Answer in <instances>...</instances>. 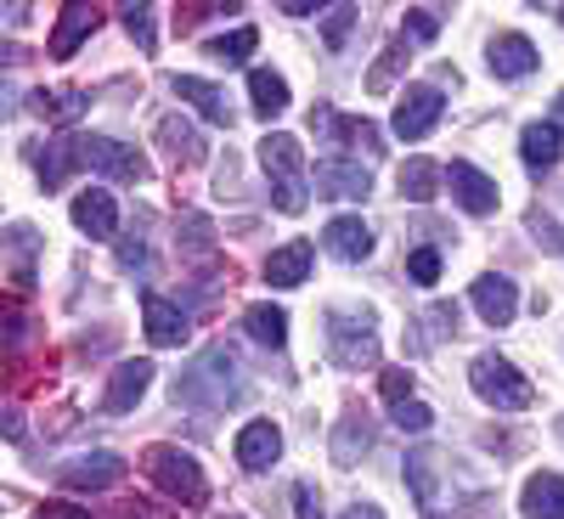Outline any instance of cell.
Wrapping results in <instances>:
<instances>
[{
	"label": "cell",
	"mask_w": 564,
	"mask_h": 519,
	"mask_svg": "<svg viewBox=\"0 0 564 519\" xmlns=\"http://www.w3.org/2000/svg\"><path fill=\"white\" fill-rule=\"evenodd\" d=\"M254 45H260V34H254V29H238V34L209 40V57H215V63H226V68H238V63L254 52Z\"/></svg>",
	"instance_id": "31"
},
{
	"label": "cell",
	"mask_w": 564,
	"mask_h": 519,
	"mask_svg": "<svg viewBox=\"0 0 564 519\" xmlns=\"http://www.w3.org/2000/svg\"><path fill=\"white\" fill-rule=\"evenodd\" d=\"M119 480H124V463H119L113 452H90V457L63 463V486H68V491H108V486H119Z\"/></svg>",
	"instance_id": "9"
},
{
	"label": "cell",
	"mask_w": 564,
	"mask_h": 519,
	"mask_svg": "<svg viewBox=\"0 0 564 519\" xmlns=\"http://www.w3.org/2000/svg\"><path fill=\"white\" fill-rule=\"evenodd\" d=\"M446 181H452V198H457L468 215H491L497 198H502V193H497V181H491L486 170H475V164H463V159L446 170Z\"/></svg>",
	"instance_id": "10"
},
{
	"label": "cell",
	"mask_w": 564,
	"mask_h": 519,
	"mask_svg": "<svg viewBox=\"0 0 564 519\" xmlns=\"http://www.w3.org/2000/svg\"><path fill=\"white\" fill-rule=\"evenodd\" d=\"M12 113V97H7V90H0V119H7Z\"/></svg>",
	"instance_id": "51"
},
{
	"label": "cell",
	"mask_w": 564,
	"mask_h": 519,
	"mask_svg": "<svg viewBox=\"0 0 564 519\" xmlns=\"http://www.w3.org/2000/svg\"><path fill=\"white\" fill-rule=\"evenodd\" d=\"M558 18H564V7H558Z\"/></svg>",
	"instance_id": "53"
},
{
	"label": "cell",
	"mask_w": 564,
	"mask_h": 519,
	"mask_svg": "<svg viewBox=\"0 0 564 519\" xmlns=\"http://www.w3.org/2000/svg\"><path fill=\"white\" fill-rule=\"evenodd\" d=\"M141 468L153 475V486L159 491H170L175 502H186V508H198L204 497H209V480H204V468H198V457L193 452H181V446H148L141 452Z\"/></svg>",
	"instance_id": "2"
},
{
	"label": "cell",
	"mask_w": 564,
	"mask_h": 519,
	"mask_svg": "<svg viewBox=\"0 0 564 519\" xmlns=\"http://www.w3.org/2000/svg\"><path fill=\"white\" fill-rule=\"evenodd\" d=\"M238 356H231L226 345H209L193 367L175 379V401H186V407H204V412H220L226 401H238L243 396V379H238Z\"/></svg>",
	"instance_id": "1"
},
{
	"label": "cell",
	"mask_w": 564,
	"mask_h": 519,
	"mask_svg": "<svg viewBox=\"0 0 564 519\" xmlns=\"http://www.w3.org/2000/svg\"><path fill=\"white\" fill-rule=\"evenodd\" d=\"M441 181H446V170L430 164V159H406V164H401V193H406L412 204H430V198L441 193Z\"/></svg>",
	"instance_id": "25"
},
{
	"label": "cell",
	"mask_w": 564,
	"mask_h": 519,
	"mask_svg": "<svg viewBox=\"0 0 564 519\" xmlns=\"http://www.w3.org/2000/svg\"><path fill=\"white\" fill-rule=\"evenodd\" d=\"M311 244L305 238H294V244H282L271 260H265V282H271V289H300V282L311 277Z\"/></svg>",
	"instance_id": "19"
},
{
	"label": "cell",
	"mask_w": 564,
	"mask_h": 519,
	"mask_svg": "<svg viewBox=\"0 0 564 519\" xmlns=\"http://www.w3.org/2000/svg\"><path fill=\"white\" fill-rule=\"evenodd\" d=\"M18 63H29V52L12 45V40H0V68H18Z\"/></svg>",
	"instance_id": "48"
},
{
	"label": "cell",
	"mask_w": 564,
	"mask_h": 519,
	"mask_svg": "<svg viewBox=\"0 0 564 519\" xmlns=\"http://www.w3.org/2000/svg\"><path fill=\"white\" fill-rule=\"evenodd\" d=\"M0 435H7V441H23V423H18V412H0Z\"/></svg>",
	"instance_id": "49"
},
{
	"label": "cell",
	"mask_w": 564,
	"mask_h": 519,
	"mask_svg": "<svg viewBox=\"0 0 564 519\" xmlns=\"http://www.w3.org/2000/svg\"><path fill=\"white\" fill-rule=\"evenodd\" d=\"M141 327H148V339L159 350H170V345H181L186 334H193V327H186V311L170 305L164 294H141Z\"/></svg>",
	"instance_id": "11"
},
{
	"label": "cell",
	"mask_w": 564,
	"mask_h": 519,
	"mask_svg": "<svg viewBox=\"0 0 564 519\" xmlns=\"http://www.w3.org/2000/svg\"><path fill=\"white\" fill-rule=\"evenodd\" d=\"M345 519H384V508H372V502H356V508H345Z\"/></svg>",
	"instance_id": "50"
},
{
	"label": "cell",
	"mask_w": 564,
	"mask_h": 519,
	"mask_svg": "<svg viewBox=\"0 0 564 519\" xmlns=\"http://www.w3.org/2000/svg\"><path fill=\"white\" fill-rule=\"evenodd\" d=\"M260 164L265 175H276V209L282 215H300L305 209V153H300V141L294 136H265L260 141Z\"/></svg>",
	"instance_id": "3"
},
{
	"label": "cell",
	"mask_w": 564,
	"mask_h": 519,
	"mask_svg": "<svg viewBox=\"0 0 564 519\" xmlns=\"http://www.w3.org/2000/svg\"><path fill=\"white\" fill-rule=\"evenodd\" d=\"M282 457V435H276V423L271 418H254L238 430V463L249 468V475H260V468H271Z\"/></svg>",
	"instance_id": "14"
},
{
	"label": "cell",
	"mask_w": 564,
	"mask_h": 519,
	"mask_svg": "<svg viewBox=\"0 0 564 519\" xmlns=\"http://www.w3.org/2000/svg\"><path fill=\"white\" fill-rule=\"evenodd\" d=\"M294 519H322V497H316L305 480L294 486Z\"/></svg>",
	"instance_id": "43"
},
{
	"label": "cell",
	"mask_w": 564,
	"mask_h": 519,
	"mask_svg": "<svg viewBox=\"0 0 564 519\" xmlns=\"http://www.w3.org/2000/svg\"><path fill=\"white\" fill-rule=\"evenodd\" d=\"M148 385H153V361H119V367L108 372L102 407H108V412H130L141 396H148Z\"/></svg>",
	"instance_id": "15"
},
{
	"label": "cell",
	"mask_w": 564,
	"mask_h": 519,
	"mask_svg": "<svg viewBox=\"0 0 564 519\" xmlns=\"http://www.w3.org/2000/svg\"><path fill=\"white\" fill-rule=\"evenodd\" d=\"M536 45L525 40V34H497L491 40V74L497 79H525V74H536Z\"/></svg>",
	"instance_id": "16"
},
{
	"label": "cell",
	"mask_w": 564,
	"mask_h": 519,
	"mask_svg": "<svg viewBox=\"0 0 564 519\" xmlns=\"http://www.w3.org/2000/svg\"><path fill=\"white\" fill-rule=\"evenodd\" d=\"M243 327H249V339H260V345H271V350L289 345V311H282V305H249Z\"/></svg>",
	"instance_id": "24"
},
{
	"label": "cell",
	"mask_w": 564,
	"mask_h": 519,
	"mask_svg": "<svg viewBox=\"0 0 564 519\" xmlns=\"http://www.w3.org/2000/svg\"><path fill=\"white\" fill-rule=\"evenodd\" d=\"M379 390H384V401H390V407H401V401H412V372H406V367H395V372H384V385H379Z\"/></svg>",
	"instance_id": "41"
},
{
	"label": "cell",
	"mask_w": 564,
	"mask_h": 519,
	"mask_svg": "<svg viewBox=\"0 0 564 519\" xmlns=\"http://www.w3.org/2000/svg\"><path fill=\"white\" fill-rule=\"evenodd\" d=\"M119 266H130V271L148 266V249H141V238H135V244H119Z\"/></svg>",
	"instance_id": "46"
},
{
	"label": "cell",
	"mask_w": 564,
	"mask_h": 519,
	"mask_svg": "<svg viewBox=\"0 0 564 519\" xmlns=\"http://www.w3.org/2000/svg\"><path fill=\"white\" fill-rule=\"evenodd\" d=\"M322 125L334 130L339 141H350V148H379V130H372L367 119H334V113H322Z\"/></svg>",
	"instance_id": "33"
},
{
	"label": "cell",
	"mask_w": 564,
	"mask_h": 519,
	"mask_svg": "<svg viewBox=\"0 0 564 519\" xmlns=\"http://www.w3.org/2000/svg\"><path fill=\"white\" fill-rule=\"evenodd\" d=\"M40 519H90V508H74V502H45Z\"/></svg>",
	"instance_id": "45"
},
{
	"label": "cell",
	"mask_w": 564,
	"mask_h": 519,
	"mask_svg": "<svg viewBox=\"0 0 564 519\" xmlns=\"http://www.w3.org/2000/svg\"><path fill=\"white\" fill-rule=\"evenodd\" d=\"M435 463H441V457H430V452L406 457V480H412V497H417V508H430V502H435Z\"/></svg>",
	"instance_id": "32"
},
{
	"label": "cell",
	"mask_w": 564,
	"mask_h": 519,
	"mask_svg": "<svg viewBox=\"0 0 564 519\" xmlns=\"http://www.w3.org/2000/svg\"><path fill=\"white\" fill-rule=\"evenodd\" d=\"M468 385H475V396L497 412H520L531 407V379L513 361L502 356H475V367H468Z\"/></svg>",
	"instance_id": "4"
},
{
	"label": "cell",
	"mask_w": 564,
	"mask_h": 519,
	"mask_svg": "<svg viewBox=\"0 0 564 519\" xmlns=\"http://www.w3.org/2000/svg\"><path fill=\"white\" fill-rule=\"evenodd\" d=\"M531 226H536V238H542L553 255H564V226H558L553 215H542V209H536V215H531Z\"/></svg>",
	"instance_id": "42"
},
{
	"label": "cell",
	"mask_w": 564,
	"mask_h": 519,
	"mask_svg": "<svg viewBox=\"0 0 564 519\" xmlns=\"http://www.w3.org/2000/svg\"><path fill=\"white\" fill-rule=\"evenodd\" d=\"M226 519H243V513H226Z\"/></svg>",
	"instance_id": "52"
},
{
	"label": "cell",
	"mask_w": 564,
	"mask_h": 519,
	"mask_svg": "<svg viewBox=\"0 0 564 519\" xmlns=\"http://www.w3.org/2000/svg\"><path fill=\"white\" fill-rule=\"evenodd\" d=\"M322 244H327V255H334V260L361 266L372 255V226L361 215H334V220H327V231H322Z\"/></svg>",
	"instance_id": "8"
},
{
	"label": "cell",
	"mask_w": 564,
	"mask_h": 519,
	"mask_svg": "<svg viewBox=\"0 0 564 519\" xmlns=\"http://www.w3.org/2000/svg\"><path fill=\"white\" fill-rule=\"evenodd\" d=\"M430 423H435V412L423 407V401H401L395 407V430H406V435H423Z\"/></svg>",
	"instance_id": "37"
},
{
	"label": "cell",
	"mask_w": 564,
	"mask_h": 519,
	"mask_svg": "<svg viewBox=\"0 0 564 519\" xmlns=\"http://www.w3.org/2000/svg\"><path fill=\"white\" fill-rule=\"evenodd\" d=\"M367 446H372V423H367V418H345V423H339V435H334V457L350 468Z\"/></svg>",
	"instance_id": "30"
},
{
	"label": "cell",
	"mask_w": 564,
	"mask_h": 519,
	"mask_svg": "<svg viewBox=\"0 0 564 519\" xmlns=\"http://www.w3.org/2000/svg\"><path fill=\"white\" fill-rule=\"evenodd\" d=\"M181 231H186V255H209V249H215V226H209L204 215H186Z\"/></svg>",
	"instance_id": "36"
},
{
	"label": "cell",
	"mask_w": 564,
	"mask_h": 519,
	"mask_svg": "<svg viewBox=\"0 0 564 519\" xmlns=\"http://www.w3.org/2000/svg\"><path fill=\"white\" fill-rule=\"evenodd\" d=\"M558 141H564V136H558V125H553V119H536V125H525V130H520V159L542 175V170H553V164H558Z\"/></svg>",
	"instance_id": "22"
},
{
	"label": "cell",
	"mask_w": 564,
	"mask_h": 519,
	"mask_svg": "<svg viewBox=\"0 0 564 519\" xmlns=\"http://www.w3.org/2000/svg\"><path fill=\"white\" fill-rule=\"evenodd\" d=\"M159 141L175 153V159H186V164H204V141H198V130L186 125V119H159Z\"/></svg>",
	"instance_id": "29"
},
{
	"label": "cell",
	"mask_w": 564,
	"mask_h": 519,
	"mask_svg": "<svg viewBox=\"0 0 564 519\" xmlns=\"http://www.w3.org/2000/svg\"><path fill=\"white\" fill-rule=\"evenodd\" d=\"M406 34H412V40H435V34H441V7H417V12H406Z\"/></svg>",
	"instance_id": "39"
},
{
	"label": "cell",
	"mask_w": 564,
	"mask_h": 519,
	"mask_svg": "<svg viewBox=\"0 0 564 519\" xmlns=\"http://www.w3.org/2000/svg\"><path fill=\"white\" fill-rule=\"evenodd\" d=\"M249 97H254V113L260 119H276L282 108H289V85H282L271 68H254L249 74Z\"/></svg>",
	"instance_id": "28"
},
{
	"label": "cell",
	"mask_w": 564,
	"mask_h": 519,
	"mask_svg": "<svg viewBox=\"0 0 564 519\" xmlns=\"http://www.w3.org/2000/svg\"><path fill=\"white\" fill-rule=\"evenodd\" d=\"M520 508L525 519H564V475H531Z\"/></svg>",
	"instance_id": "23"
},
{
	"label": "cell",
	"mask_w": 564,
	"mask_h": 519,
	"mask_svg": "<svg viewBox=\"0 0 564 519\" xmlns=\"http://www.w3.org/2000/svg\"><path fill=\"white\" fill-rule=\"evenodd\" d=\"M327 350H334L339 367H372L379 361V334H372L367 311H327Z\"/></svg>",
	"instance_id": "5"
},
{
	"label": "cell",
	"mask_w": 564,
	"mask_h": 519,
	"mask_svg": "<svg viewBox=\"0 0 564 519\" xmlns=\"http://www.w3.org/2000/svg\"><path fill=\"white\" fill-rule=\"evenodd\" d=\"M29 108L40 113V119H57V125H68V119H79L85 113V90H34L29 97Z\"/></svg>",
	"instance_id": "27"
},
{
	"label": "cell",
	"mask_w": 564,
	"mask_h": 519,
	"mask_svg": "<svg viewBox=\"0 0 564 519\" xmlns=\"http://www.w3.org/2000/svg\"><path fill=\"white\" fill-rule=\"evenodd\" d=\"M12 238H18V255H29V249H34V226H12ZM18 282L29 289V282H34V271H29V266H18Z\"/></svg>",
	"instance_id": "44"
},
{
	"label": "cell",
	"mask_w": 564,
	"mask_h": 519,
	"mask_svg": "<svg viewBox=\"0 0 564 519\" xmlns=\"http://www.w3.org/2000/svg\"><path fill=\"white\" fill-rule=\"evenodd\" d=\"M124 519H175V513H170V508H153V502H141V497H135V502L124 508Z\"/></svg>",
	"instance_id": "47"
},
{
	"label": "cell",
	"mask_w": 564,
	"mask_h": 519,
	"mask_svg": "<svg viewBox=\"0 0 564 519\" xmlns=\"http://www.w3.org/2000/svg\"><path fill=\"white\" fill-rule=\"evenodd\" d=\"M475 311H480V322H491V327H508L513 316H520V289H513L508 277L486 271V277L475 282Z\"/></svg>",
	"instance_id": "13"
},
{
	"label": "cell",
	"mask_w": 564,
	"mask_h": 519,
	"mask_svg": "<svg viewBox=\"0 0 564 519\" xmlns=\"http://www.w3.org/2000/svg\"><path fill=\"white\" fill-rule=\"evenodd\" d=\"M170 90H175L181 102H193V108H198V113H204L209 125H226V130H231V108H226V97H220V90H215L209 79H193V74H175V79H170Z\"/></svg>",
	"instance_id": "20"
},
{
	"label": "cell",
	"mask_w": 564,
	"mask_h": 519,
	"mask_svg": "<svg viewBox=\"0 0 564 519\" xmlns=\"http://www.w3.org/2000/svg\"><path fill=\"white\" fill-rule=\"evenodd\" d=\"M350 23H356V7H334V18H327V45H334V52H339V45L350 40Z\"/></svg>",
	"instance_id": "40"
},
{
	"label": "cell",
	"mask_w": 564,
	"mask_h": 519,
	"mask_svg": "<svg viewBox=\"0 0 564 519\" xmlns=\"http://www.w3.org/2000/svg\"><path fill=\"white\" fill-rule=\"evenodd\" d=\"M406 277L412 282H435L441 277V249H412L406 255Z\"/></svg>",
	"instance_id": "38"
},
{
	"label": "cell",
	"mask_w": 564,
	"mask_h": 519,
	"mask_svg": "<svg viewBox=\"0 0 564 519\" xmlns=\"http://www.w3.org/2000/svg\"><path fill=\"white\" fill-rule=\"evenodd\" d=\"M97 23H102V12H97V7H63V18H57L52 40H45V52H52L57 63H63V57H74V45H79L85 34H97Z\"/></svg>",
	"instance_id": "18"
},
{
	"label": "cell",
	"mask_w": 564,
	"mask_h": 519,
	"mask_svg": "<svg viewBox=\"0 0 564 519\" xmlns=\"http://www.w3.org/2000/svg\"><path fill=\"white\" fill-rule=\"evenodd\" d=\"M74 226L85 231V238H113V226H119L113 193H79L74 198Z\"/></svg>",
	"instance_id": "21"
},
{
	"label": "cell",
	"mask_w": 564,
	"mask_h": 519,
	"mask_svg": "<svg viewBox=\"0 0 564 519\" xmlns=\"http://www.w3.org/2000/svg\"><path fill=\"white\" fill-rule=\"evenodd\" d=\"M372 193V175L350 159H322L316 164V198H367Z\"/></svg>",
	"instance_id": "12"
},
{
	"label": "cell",
	"mask_w": 564,
	"mask_h": 519,
	"mask_svg": "<svg viewBox=\"0 0 564 519\" xmlns=\"http://www.w3.org/2000/svg\"><path fill=\"white\" fill-rule=\"evenodd\" d=\"M124 29H130V40L141 45V52H153V45H159V34H153V7H124Z\"/></svg>",
	"instance_id": "34"
},
{
	"label": "cell",
	"mask_w": 564,
	"mask_h": 519,
	"mask_svg": "<svg viewBox=\"0 0 564 519\" xmlns=\"http://www.w3.org/2000/svg\"><path fill=\"white\" fill-rule=\"evenodd\" d=\"M29 345H34V316L23 305H12V300H0V350L23 356Z\"/></svg>",
	"instance_id": "26"
},
{
	"label": "cell",
	"mask_w": 564,
	"mask_h": 519,
	"mask_svg": "<svg viewBox=\"0 0 564 519\" xmlns=\"http://www.w3.org/2000/svg\"><path fill=\"white\" fill-rule=\"evenodd\" d=\"M74 170H85L79 136H57V141H45V148H40V186H45V193H57Z\"/></svg>",
	"instance_id": "17"
},
{
	"label": "cell",
	"mask_w": 564,
	"mask_h": 519,
	"mask_svg": "<svg viewBox=\"0 0 564 519\" xmlns=\"http://www.w3.org/2000/svg\"><path fill=\"white\" fill-rule=\"evenodd\" d=\"M441 113H446V97H441L435 85H406V90H401V102H395L390 130H395L401 141H423V136L441 125Z\"/></svg>",
	"instance_id": "6"
},
{
	"label": "cell",
	"mask_w": 564,
	"mask_h": 519,
	"mask_svg": "<svg viewBox=\"0 0 564 519\" xmlns=\"http://www.w3.org/2000/svg\"><path fill=\"white\" fill-rule=\"evenodd\" d=\"M406 63V45L395 40V45H384V57H379V68L367 74V90H390V79H395V68Z\"/></svg>",
	"instance_id": "35"
},
{
	"label": "cell",
	"mask_w": 564,
	"mask_h": 519,
	"mask_svg": "<svg viewBox=\"0 0 564 519\" xmlns=\"http://www.w3.org/2000/svg\"><path fill=\"white\" fill-rule=\"evenodd\" d=\"M79 159H85V170H102L108 181H141L148 175V159L135 148H124V141H113V136H79Z\"/></svg>",
	"instance_id": "7"
}]
</instances>
